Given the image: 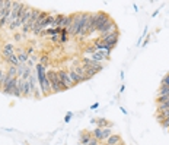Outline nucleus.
Masks as SVG:
<instances>
[{"mask_svg":"<svg viewBox=\"0 0 169 145\" xmlns=\"http://www.w3.org/2000/svg\"><path fill=\"white\" fill-rule=\"evenodd\" d=\"M47 78L51 84V91L53 92H60V91H64V85L60 82V79L57 76V70H47Z\"/></svg>","mask_w":169,"mask_h":145,"instance_id":"1","label":"nucleus"},{"mask_svg":"<svg viewBox=\"0 0 169 145\" xmlns=\"http://www.w3.org/2000/svg\"><path fill=\"white\" fill-rule=\"evenodd\" d=\"M114 32H118V26H117V23L112 21V18H109V19L98 29L99 38L105 37V35H109V34H114Z\"/></svg>","mask_w":169,"mask_h":145,"instance_id":"2","label":"nucleus"},{"mask_svg":"<svg viewBox=\"0 0 169 145\" xmlns=\"http://www.w3.org/2000/svg\"><path fill=\"white\" fill-rule=\"evenodd\" d=\"M118 38H120V31H118V32H114V34H109V35H105V37L98 38V40H99V43H102V44L114 48L115 45L118 44Z\"/></svg>","mask_w":169,"mask_h":145,"instance_id":"3","label":"nucleus"},{"mask_svg":"<svg viewBox=\"0 0 169 145\" xmlns=\"http://www.w3.org/2000/svg\"><path fill=\"white\" fill-rule=\"evenodd\" d=\"M7 75V73H6ZM18 85H19V78H9L6 79V85H4V88H3V92L4 94H7V95H13V92H15V89L18 88Z\"/></svg>","mask_w":169,"mask_h":145,"instance_id":"4","label":"nucleus"},{"mask_svg":"<svg viewBox=\"0 0 169 145\" xmlns=\"http://www.w3.org/2000/svg\"><path fill=\"white\" fill-rule=\"evenodd\" d=\"M57 76H58L60 82L64 85V88H66V89L73 88V87H74L73 81H71V79H70V76H68V72H67V70H63V69L57 70Z\"/></svg>","mask_w":169,"mask_h":145,"instance_id":"5","label":"nucleus"},{"mask_svg":"<svg viewBox=\"0 0 169 145\" xmlns=\"http://www.w3.org/2000/svg\"><path fill=\"white\" fill-rule=\"evenodd\" d=\"M12 54H15V45L12 44V43H6V44L3 45V50H1V56L3 59H9Z\"/></svg>","mask_w":169,"mask_h":145,"instance_id":"6","label":"nucleus"},{"mask_svg":"<svg viewBox=\"0 0 169 145\" xmlns=\"http://www.w3.org/2000/svg\"><path fill=\"white\" fill-rule=\"evenodd\" d=\"M92 138H93V136H92V132H89V131H83V132L80 134V144L88 145Z\"/></svg>","mask_w":169,"mask_h":145,"instance_id":"7","label":"nucleus"},{"mask_svg":"<svg viewBox=\"0 0 169 145\" xmlns=\"http://www.w3.org/2000/svg\"><path fill=\"white\" fill-rule=\"evenodd\" d=\"M120 142H123V139H121L120 135H111V136L105 141V145H118Z\"/></svg>","mask_w":169,"mask_h":145,"instance_id":"8","label":"nucleus"},{"mask_svg":"<svg viewBox=\"0 0 169 145\" xmlns=\"http://www.w3.org/2000/svg\"><path fill=\"white\" fill-rule=\"evenodd\" d=\"M96 126L101 128V129H105V128H111L112 123L109 122V120H106V119H103V117H101V119L96 120Z\"/></svg>","mask_w":169,"mask_h":145,"instance_id":"9","label":"nucleus"},{"mask_svg":"<svg viewBox=\"0 0 169 145\" xmlns=\"http://www.w3.org/2000/svg\"><path fill=\"white\" fill-rule=\"evenodd\" d=\"M18 59H19V62H21V65H22V63H26V62L29 60V56L26 54L25 50L19 48V50H18Z\"/></svg>","mask_w":169,"mask_h":145,"instance_id":"10","label":"nucleus"},{"mask_svg":"<svg viewBox=\"0 0 169 145\" xmlns=\"http://www.w3.org/2000/svg\"><path fill=\"white\" fill-rule=\"evenodd\" d=\"M6 62L10 63V66H19V65H21V62H19V59H18V54H12Z\"/></svg>","mask_w":169,"mask_h":145,"instance_id":"11","label":"nucleus"},{"mask_svg":"<svg viewBox=\"0 0 169 145\" xmlns=\"http://www.w3.org/2000/svg\"><path fill=\"white\" fill-rule=\"evenodd\" d=\"M68 76H70V79L73 81V84H74V85H77V84L82 82V79L77 76V73H76V72H73V70H68Z\"/></svg>","mask_w":169,"mask_h":145,"instance_id":"12","label":"nucleus"},{"mask_svg":"<svg viewBox=\"0 0 169 145\" xmlns=\"http://www.w3.org/2000/svg\"><path fill=\"white\" fill-rule=\"evenodd\" d=\"M92 136H93V138H96L99 142H102V129H101V128H98V126H96V128L92 131Z\"/></svg>","mask_w":169,"mask_h":145,"instance_id":"13","label":"nucleus"},{"mask_svg":"<svg viewBox=\"0 0 169 145\" xmlns=\"http://www.w3.org/2000/svg\"><path fill=\"white\" fill-rule=\"evenodd\" d=\"M7 76L9 78H18V67L16 66H10L9 69H7Z\"/></svg>","mask_w":169,"mask_h":145,"instance_id":"14","label":"nucleus"},{"mask_svg":"<svg viewBox=\"0 0 169 145\" xmlns=\"http://www.w3.org/2000/svg\"><path fill=\"white\" fill-rule=\"evenodd\" d=\"M169 109V98L165 103H162V104H158V113H163L165 110H168Z\"/></svg>","mask_w":169,"mask_h":145,"instance_id":"15","label":"nucleus"},{"mask_svg":"<svg viewBox=\"0 0 169 145\" xmlns=\"http://www.w3.org/2000/svg\"><path fill=\"white\" fill-rule=\"evenodd\" d=\"M111 135H112V132H111V128H105V129H102V141H106Z\"/></svg>","mask_w":169,"mask_h":145,"instance_id":"16","label":"nucleus"},{"mask_svg":"<svg viewBox=\"0 0 169 145\" xmlns=\"http://www.w3.org/2000/svg\"><path fill=\"white\" fill-rule=\"evenodd\" d=\"M168 92H169V87L160 85V88H159V91H158V95H166V97H168Z\"/></svg>","mask_w":169,"mask_h":145,"instance_id":"17","label":"nucleus"},{"mask_svg":"<svg viewBox=\"0 0 169 145\" xmlns=\"http://www.w3.org/2000/svg\"><path fill=\"white\" fill-rule=\"evenodd\" d=\"M39 63H41V65H42V66H44L45 69H47V67L50 66V59H48V56H47V54H44V56L41 57Z\"/></svg>","mask_w":169,"mask_h":145,"instance_id":"18","label":"nucleus"},{"mask_svg":"<svg viewBox=\"0 0 169 145\" xmlns=\"http://www.w3.org/2000/svg\"><path fill=\"white\" fill-rule=\"evenodd\" d=\"M168 117H169V109L168 110H165L163 113H159V116H158V119L160 120V122H163V120L168 119Z\"/></svg>","mask_w":169,"mask_h":145,"instance_id":"19","label":"nucleus"},{"mask_svg":"<svg viewBox=\"0 0 169 145\" xmlns=\"http://www.w3.org/2000/svg\"><path fill=\"white\" fill-rule=\"evenodd\" d=\"M23 38H25V35H23L22 32H21V34L15 32V35H13V40H15V41H22Z\"/></svg>","mask_w":169,"mask_h":145,"instance_id":"20","label":"nucleus"},{"mask_svg":"<svg viewBox=\"0 0 169 145\" xmlns=\"http://www.w3.org/2000/svg\"><path fill=\"white\" fill-rule=\"evenodd\" d=\"M162 85H166V87H169V73L166 75V76H163V79H162Z\"/></svg>","mask_w":169,"mask_h":145,"instance_id":"21","label":"nucleus"},{"mask_svg":"<svg viewBox=\"0 0 169 145\" xmlns=\"http://www.w3.org/2000/svg\"><path fill=\"white\" fill-rule=\"evenodd\" d=\"M51 41L56 43V44H60V35H53L51 37Z\"/></svg>","mask_w":169,"mask_h":145,"instance_id":"22","label":"nucleus"},{"mask_svg":"<svg viewBox=\"0 0 169 145\" xmlns=\"http://www.w3.org/2000/svg\"><path fill=\"white\" fill-rule=\"evenodd\" d=\"M71 117H73V112H68L67 114H66V117H64V122L68 123V122H70V119H71Z\"/></svg>","mask_w":169,"mask_h":145,"instance_id":"23","label":"nucleus"},{"mask_svg":"<svg viewBox=\"0 0 169 145\" xmlns=\"http://www.w3.org/2000/svg\"><path fill=\"white\" fill-rule=\"evenodd\" d=\"M99 144H101V142H99V141H98L96 138H92V139L89 141V144H88V145H99Z\"/></svg>","mask_w":169,"mask_h":145,"instance_id":"24","label":"nucleus"},{"mask_svg":"<svg viewBox=\"0 0 169 145\" xmlns=\"http://www.w3.org/2000/svg\"><path fill=\"white\" fill-rule=\"evenodd\" d=\"M162 126H163L165 129H169V117L168 119H165V120L162 122Z\"/></svg>","mask_w":169,"mask_h":145,"instance_id":"25","label":"nucleus"},{"mask_svg":"<svg viewBox=\"0 0 169 145\" xmlns=\"http://www.w3.org/2000/svg\"><path fill=\"white\" fill-rule=\"evenodd\" d=\"M26 54H28V56H32V54H34V48H32V47H29V48L26 50Z\"/></svg>","mask_w":169,"mask_h":145,"instance_id":"26","label":"nucleus"},{"mask_svg":"<svg viewBox=\"0 0 169 145\" xmlns=\"http://www.w3.org/2000/svg\"><path fill=\"white\" fill-rule=\"evenodd\" d=\"M98 107H99V103H95V104H92V106H90V109H92V110H95V109H98Z\"/></svg>","mask_w":169,"mask_h":145,"instance_id":"27","label":"nucleus"},{"mask_svg":"<svg viewBox=\"0 0 169 145\" xmlns=\"http://www.w3.org/2000/svg\"><path fill=\"white\" fill-rule=\"evenodd\" d=\"M3 76H4V72L0 69V84H1V79H3Z\"/></svg>","mask_w":169,"mask_h":145,"instance_id":"28","label":"nucleus"},{"mask_svg":"<svg viewBox=\"0 0 169 145\" xmlns=\"http://www.w3.org/2000/svg\"><path fill=\"white\" fill-rule=\"evenodd\" d=\"M118 145H125V144H124V142H120V144H118Z\"/></svg>","mask_w":169,"mask_h":145,"instance_id":"29","label":"nucleus"},{"mask_svg":"<svg viewBox=\"0 0 169 145\" xmlns=\"http://www.w3.org/2000/svg\"><path fill=\"white\" fill-rule=\"evenodd\" d=\"M99 145H105V144H102V142H101V144H99Z\"/></svg>","mask_w":169,"mask_h":145,"instance_id":"30","label":"nucleus"},{"mask_svg":"<svg viewBox=\"0 0 169 145\" xmlns=\"http://www.w3.org/2000/svg\"><path fill=\"white\" fill-rule=\"evenodd\" d=\"M168 97H169V92H168Z\"/></svg>","mask_w":169,"mask_h":145,"instance_id":"31","label":"nucleus"},{"mask_svg":"<svg viewBox=\"0 0 169 145\" xmlns=\"http://www.w3.org/2000/svg\"><path fill=\"white\" fill-rule=\"evenodd\" d=\"M168 131H169V129H168Z\"/></svg>","mask_w":169,"mask_h":145,"instance_id":"32","label":"nucleus"}]
</instances>
